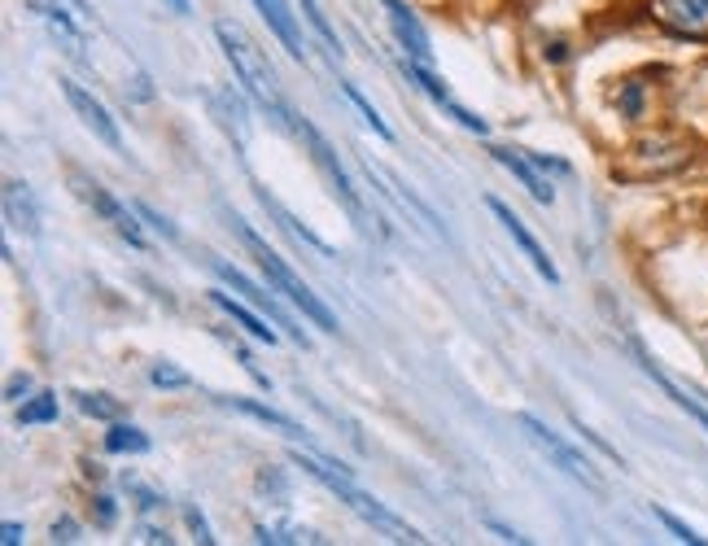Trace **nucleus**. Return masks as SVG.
Here are the masks:
<instances>
[{
    "label": "nucleus",
    "mask_w": 708,
    "mask_h": 546,
    "mask_svg": "<svg viewBox=\"0 0 708 546\" xmlns=\"http://www.w3.org/2000/svg\"><path fill=\"white\" fill-rule=\"evenodd\" d=\"M289 131L307 144V153H311V162L324 171V180L333 184V193L342 197V206L358 218V227H367V206H363V197H358V189L351 184V175H346V167L337 162V153H333V144L320 136V127L311 122V118H302V114H289Z\"/></svg>",
    "instance_id": "6"
},
{
    "label": "nucleus",
    "mask_w": 708,
    "mask_h": 546,
    "mask_svg": "<svg viewBox=\"0 0 708 546\" xmlns=\"http://www.w3.org/2000/svg\"><path fill=\"white\" fill-rule=\"evenodd\" d=\"M490 153H494V162H498L503 171H512V175L525 184V193H529L538 206H551V202H556V189H551V180L543 175V167H538V162H534L525 149H503V144H498V149H490Z\"/></svg>",
    "instance_id": "13"
},
{
    "label": "nucleus",
    "mask_w": 708,
    "mask_h": 546,
    "mask_svg": "<svg viewBox=\"0 0 708 546\" xmlns=\"http://www.w3.org/2000/svg\"><path fill=\"white\" fill-rule=\"evenodd\" d=\"M398 71H403V75H407V79H411V84H416V88H420V93H425L433 106L447 109V114H451L460 127H469V131H476V136H485V131H490V122H485L481 114H472V109L460 106V101H455V97H451V93H447V88H442V84H438V79L425 71V62H411V57H403V62H398Z\"/></svg>",
    "instance_id": "11"
},
{
    "label": "nucleus",
    "mask_w": 708,
    "mask_h": 546,
    "mask_svg": "<svg viewBox=\"0 0 708 546\" xmlns=\"http://www.w3.org/2000/svg\"><path fill=\"white\" fill-rule=\"evenodd\" d=\"M57 420V394H35L18 407V425H53Z\"/></svg>",
    "instance_id": "24"
},
{
    "label": "nucleus",
    "mask_w": 708,
    "mask_h": 546,
    "mask_svg": "<svg viewBox=\"0 0 708 546\" xmlns=\"http://www.w3.org/2000/svg\"><path fill=\"white\" fill-rule=\"evenodd\" d=\"M656 18L678 35H708V0H656Z\"/></svg>",
    "instance_id": "16"
},
{
    "label": "nucleus",
    "mask_w": 708,
    "mask_h": 546,
    "mask_svg": "<svg viewBox=\"0 0 708 546\" xmlns=\"http://www.w3.org/2000/svg\"><path fill=\"white\" fill-rule=\"evenodd\" d=\"M639 367H643V372H647V376H652V381H656V385H661V389H665V394H669V398H674V403H678V407H683V411H687V416H691V420L708 433V398L700 394V389H691V385L674 381V376H669L661 363H652V354H643V350H639Z\"/></svg>",
    "instance_id": "14"
},
{
    "label": "nucleus",
    "mask_w": 708,
    "mask_h": 546,
    "mask_svg": "<svg viewBox=\"0 0 708 546\" xmlns=\"http://www.w3.org/2000/svg\"><path fill=\"white\" fill-rule=\"evenodd\" d=\"M22 538H26V529H22V525H13V521H4V529H0V543L18 546Z\"/></svg>",
    "instance_id": "36"
},
{
    "label": "nucleus",
    "mask_w": 708,
    "mask_h": 546,
    "mask_svg": "<svg viewBox=\"0 0 708 546\" xmlns=\"http://www.w3.org/2000/svg\"><path fill=\"white\" fill-rule=\"evenodd\" d=\"M485 206H490V215L503 223V232H507V236L516 240V249H521V254L529 258V267H534V271H538V276H543L547 285H560V271H556V263H551V258H547V249H543V245L534 240V232H529V227L521 223V215H516L512 206H503L498 197H485Z\"/></svg>",
    "instance_id": "10"
},
{
    "label": "nucleus",
    "mask_w": 708,
    "mask_h": 546,
    "mask_svg": "<svg viewBox=\"0 0 708 546\" xmlns=\"http://www.w3.org/2000/svg\"><path fill=\"white\" fill-rule=\"evenodd\" d=\"M53 538H57V543H79V525H75L71 516L53 521Z\"/></svg>",
    "instance_id": "32"
},
{
    "label": "nucleus",
    "mask_w": 708,
    "mask_h": 546,
    "mask_svg": "<svg viewBox=\"0 0 708 546\" xmlns=\"http://www.w3.org/2000/svg\"><path fill=\"white\" fill-rule=\"evenodd\" d=\"M385 4V18H389V26H394V40H398V49L411 57V62H433V49H429V31L420 26V18L403 4V0H380Z\"/></svg>",
    "instance_id": "12"
},
{
    "label": "nucleus",
    "mask_w": 708,
    "mask_h": 546,
    "mask_svg": "<svg viewBox=\"0 0 708 546\" xmlns=\"http://www.w3.org/2000/svg\"><path fill=\"white\" fill-rule=\"evenodd\" d=\"M258 202H262V211H267V215L276 218V223H280V227H285V232L293 236V240H302V245H311L315 254H324V258H333V249H329V245H324V240H320V236H315L311 227H302L298 218L289 215V211H285V206H280V202H276V197L267 193V189H258Z\"/></svg>",
    "instance_id": "21"
},
{
    "label": "nucleus",
    "mask_w": 708,
    "mask_h": 546,
    "mask_svg": "<svg viewBox=\"0 0 708 546\" xmlns=\"http://www.w3.org/2000/svg\"><path fill=\"white\" fill-rule=\"evenodd\" d=\"M184 521H189V529H193V534H197V543H215V534H211V525H206V516H202V512H197V507H189V512H184Z\"/></svg>",
    "instance_id": "30"
},
{
    "label": "nucleus",
    "mask_w": 708,
    "mask_h": 546,
    "mask_svg": "<svg viewBox=\"0 0 708 546\" xmlns=\"http://www.w3.org/2000/svg\"><path fill=\"white\" fill-rule=\"evenodd\" d=\"M224 407H233V411H245L249 420H258V425H267V429H280V433L293 437V441L307 433V429H302L298 420H289L285 411H276V407H267V403H254V398H236V394H233V398H224Z\"/></svg>",
    "instance_id": "20"
},
{
    "label": "nucleus",
    "mask_w": 708,
    "mask_h": 546,
    "mask_svg": "<svg viewBox=\"0 0 708 546\" xmlns=\"http://www.w3.org/2000/svg\"><path fill=\"white\" fill-rule=\"evenodd\" d=\"M149 385H158V389H189V385H193V376H189V372H180L175 363L158 358V363L149 367Z\"/></svg>",
    "instance_id": "26"
},
{
    "label": "nucleus",
    "mask_w": 708,
    "mask_h": 546,
    "mask_svg": "<svg viewBox=\"0 0 708 546\" xmlns=\"http://www.w3.org/2000/svg\"><path fill=\"white\" fill-rule=\"evenodd\" d=\"M656 521H661V525H665V529H669V534H674V538H678V543H691V546L708 543V538H700V534H696V529H691V525H683V521H678V516H674V512H665V507H656Z\"/></svg>",
    "instance_id": "29"
},
{
    "label": "nucleus",
    "mask_w": 708,
    "mask_h": 546,
    "mask_svg": "<svg viewBox=\"0 0 708 546\" xmlns=\"http://www.w3.org/2000/svg\"><path fill=\"white\" fill-rule=\"evenodd\" d=\"M115 499L110 494H97V525H115Z\"/></svg>",
    "instance_id": "34"
},
{
    "label": "nucleus",
    "mask_w": 708,
    "mask_h": 546,
    "mask_svg": "<svg viewBox=\"0 0 708 546\" xmlns=\"http://www.w3.org/2000/svg\"><path fill=\"white\" fill-rule=\"evenodd\" d=\"M153 441H149V433L144 429H136V425H110V433H106V450L110 454H144Z\"/></svg>",
    "instance_id": "23"
},
{
    "label": "nucleus",
    "mask_w": 708,
    "mask_h": 546,
    "mask_svg": "<svg viewBox=\"0 0 708 546\" xmlns=\"http://www.w3.org/2000/svg\"><path fill=\"white\" fill-rule=\"evenodd\" d=\"M62 97L71 101V109L79 114V122L110 149V153H122V131H118V122L110 118V109L101 106L84 84H75V79H62Z\"/></svg>",
    "instance_id": "9"
},
{
    "label": "nucleus",
    "mask_w": 708,
    "mask_h": 546,
    "mask_svg": "<svg viewBox=\"0 0 708 546\" xmlns=\"http://www.w3.org/2000/svg\"><path fill=\"white\" fill-rule=\"evenodd\" d=\"M75 407H79L84 416H93V420H110V425L122 416V403L110 398V394H75Z\"/></svg>",
    "instance_id": "25"
},
{
    "label": "nucleus",
    "mask_w": 708,
    "mask_h": 546,
    "mask_svg": "<svg viewBox=\"0 0 708 546\" xmlns=\"http://www.w3.org/2000/svg\"><path fill=\"white\" fill-rule=\"evenodd\" d=\"M26 394H31V376H9L4 398H9V403H26Z\"/></svg>",
    "instance_id": "31"
},
{
    "label": "nucleus",
    "mask_w": 708,
    "mask_h": 546,
    "mask_svg": "<svg viewBox=\"0 0 708 546\" xmlns=\"http://www.w3.org/2000/svg\"><path fill=\"white\" fill-rule=\"evenodd\" d=\"M342 93H346V101H351V106L358 109V114H363V122H367V127H372V131H376V136H380V140H394V131H389V127H385V118H380V114H376V109L367 106V97H363V93H358V88H354V84H342Z\"/></svg>",
    "instance_id": "27"
},
{
    "label": "nucleus",
    "mask_w": 708,
    "mask_h": 546,
    "mask_svg": "<svg viewBox=\"0 0 708 546\" xmlns=\"http://www.w3.org/2000/svg\"><path fill=\"white\" fill-rule=\"evenodd\" d=\"M4 218H9V227L26 232V236H40V206H35V197L22 180L4 184Z\"/></svg>",
    "instance_id": "18"
},
{
    "label": "nucleus",
    "mask_w": 708,
    "mask_h": 546,
    "mask_svg": "<svg viewBox=\"0 0 708 546\" xmlns=\"http://www.w3.org/2000/svg\"><path fill=\"white\" fill-rule=\"evenodd\" d=\"M293 463H298L311 481H320L324 490H333V494L351 507L354 516H358V521H367L372 529L389 534L394 543H425V538H420V529H411V525H407L403 516H394L380 499H372L367 490H358V485H354V472L346 468V463H333V459H324V454H302V450H293Z\"/></svg>",
    "instance_id": "1"
},
{
    "label": "nucleus",
    "mask_w": 708,
    "mask_h": 546,
    "mask_svg": "<svg viewBox=\"0 0 708 546\" xmlns=\"http://www.w3.org/2000/svg\"><path fill=\"white\" fill-rule=\"evenodd\" d=\"M122 490L136 499V507H140V512H162V507H167V499H162L158 490H149L144 481H136V477H122Z\"/></svg>",
    "instance_id": "28"
},
{
    "label": "nucleus",
    "mask_w": 708,
    "mask_h": 546,
    "mask_svg": "<svg viewBox=\"0 0 708 546\" xmlns=\"http://www.w3.org/2000/svg\"><path fill=\"white\" fill-rule=\"evenodd\" d=\"M211 267H215V276H219L224 285H233L236 293H240V298H245L249 307H258V311H262V315H267L271 324L280 328L285 336H293L298 345H311V336H307V332L298 328V320H293V315H289V311H285V307H280V302L271 298L276 289H258V285H254V280H249L245 271H236L233 263H224V258H211Z\"/></svg>",
    "instance_id": "8"
},
{
    "label": "nucleus",
    "mask_w": 708,
    "mask_h": 546,
    "mask_svg": "<svg viewBox=\"0 0 708 546\" xmlns=\"http://www.w3.org/2000/svg\"><path fill=\"white\" fill-rule=\"evenodd\" d=\"M140 215L149 218V227H158V232H162V236H167V240H180V232H175V227H171V223H167V218L158 215V211H153V206H140Z\"/></svg>",
    "instance_id": "33"
},
{
    "label": "nucleus",
    "mask_w": 708,
    "mask_h": 546,
    "mask_svg": "<svg viewBox=\"0 0 708 546\" xmlns=\"http://www.w3.org/2000/svg\"><path fill=\"white\" fill-rule=\"evenodd\" d=\"M211 307H215V311H224L228 320H236V324L245 328V332H249L254 341H267V345H276V341H280V332H276V328H267V320H258V315H254L249 307L233 302V298H228L224 289H211Z\"/></svg>",
    "instance_id": "19"
},
{
    "label": "nucleus",
    "mask_w": 708,
    "mask_h": 546,
    "mask_svg": "<svg viewBox=\"0 0 708 546\" xmlns=\"http://www.w3.org/2000/svg\"><path fill=\"white\" fill-rule=\"evenodd\" d=\"M215 40H219V49H224V57H228V66H233L236 84H240L258 106L267 109L280 127H289V109H285L280 84H276V71H271V62L262 57V49H258L236 22H228V18L215 22Z\"/></svg>",
    "instance_id": "2"
},
{
    "label": "nucleus",
    "mask_w": 708,
    "mask_h": 546,
    "mask_svg": "<svg viewBox=\"0 0 708 546\" xmlns=\"http://www.w3.org/2000/svg\"><path fill=\"white\" fill-rule=\"evenodd\" d=\"M228 223H233L236 236L245 240V249L258 258V271L267 276V285H271L289 307H298V311H302V320H311L320 332H337V315L324 307V298H320V293H311V285H307V280H298V276H293V267H289V263H285V258H280V254H276V249H271V245H267V240H262L245 218L228 215Z\"/></svg>",
    "instance_id": "3"
},
{
    "label": "nucleus",
    "mask_w": 708,
    "mask_h": 546,
    "mask_svg": "<svg viewBox=\"0 0 708 546\" xmlns=\"http://www.w3.org/2000/svg\"><path fill=\"white\" fill-rule=\"evenodd\" d=\"M71 189H75V197H79L84 206H93V215L101 218V223H110V227H115V236H122L131 249H144V232H140L136 215H131L122 202H115V197H110L93 175L71 171Z\"/></svg>",
    "instance_id": "7"
},
{
    "label": "nucleus",
    "mask_w": 708,
    "mask_h": 546,
    "mask_svg": "<svg viewBox=\"0 0 708 546\" xmlns=\"http://www.w3.org/2000/svg\"><path fill=\"white\" fill-rule=\"evenodd\" d=\"M691 158V144L678 140V136H647L639 144H630L621 153V162H612V175L616 180H661V175H674L678 167H687Z\"/></svg>",
    "instance_id": "4"
},
{
    "label": "nucleus",
    "mask_w": 708,
    "mask_h": 546,
    "mask_svg": "<svg viewBox=\"0 0 708 546\" xmlns=\"http://www.w3.org/2000/svg\"><path fill=\"white\" fill-rule=\"evenodd\" d=\"M254 538L267 546H293V543H324L315 529H307V525H298V521H262V525H254Z\"/></svg>",
    "instance_id": "22"
},
{
    "label": "nucleus",
    "mask_w": 708,
    "mask_h": 546,
    "mask_svg": "<svg viewBox=\"0 0 708 546\" xmlns=\"http://www.w3.org/2000/svg\"><path fill=\"white\" fill-rule=\"evenodd\" d=\"M26 9L40 18V22H62V26H75V31H88L97 26L88 0H26Z\"/></svg>",
    "instance_id": "17"
},
{
    "label": "nucleus",
    "mask_w": 708,
    "mask_h": 546,
    "mask_svg": "<svg viewBox=\"0 0 708 546\" xmlns=\"http://www.w3.org/2000/svg\"><path fill=\"white\" fill-rule=\"evenodd\" d=\"M254 9L267 18V26L276 31V40L289 49V57L307 62V35H302V22H298L293 4H289V0H254Z\"/></svg>",
    "instance_id": "15"
},
{
    "label": "nucleus",
    "mask_w": 708,
    "mask_h": 546,
    "mask_svg": "<svg viewBox=\"0 0 708 546\" xmlns=\"http://www.w3.org/2000/svg\"><path fill=\"white\" fill-rule=\"evenodd\" d=\"M136 538H140V543H171V534L158 529V525H136Z\"/></svg>",
    "instance_id": "35"
},
{
    "label": "nucleus",
    "mask_w": 708,
    "mask_h": 546,
    "mask_svg": "<svg viewBox=\"0 0 708 546\" xmlns=\"http://www.w3.org/2000/svg\"><path fill=\"white\" fill-rule=\"evenodd\" d=\"M516 429L521 437L551 463V468H560L569 481H578V485H587V490H603V481H599V472H594V463H590L582 450H573L565 437L556 433V429H547V420H538V416H529V411H521L516 416Z\"/></svg>",
    "instance_id": "5"
}]
</instances>
